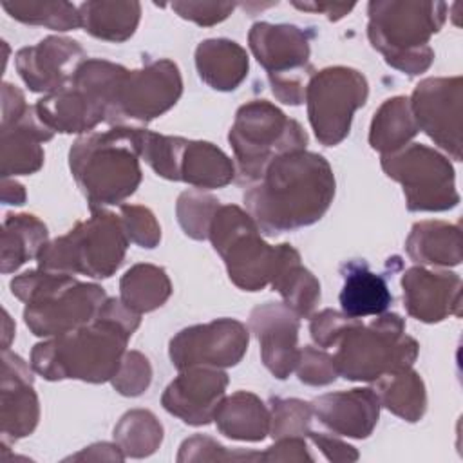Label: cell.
Instances as JSON below:
<instances>
[{
	"instance_id": "11",
	"label": "cell",
	"mask_w": 463,
	"mask_h": 463,
	"mask_svg": "<svg viewBox=\"0 0 463 463\" xmlns=\"http://www.w3.org/2000/svg\"><path fill=\"white\" fill-rule=\"evenodd\" d=\"M309 121L324 145H336L349 134L353 112L365 103V78L345 67L324 69L306 87Z\"/></svg>"
},
{
	"instance_id": "4",
	"label": "cell",
	"mask_w": 463,
	"mask_h": 463,
	"mask_svg": "<svg viewBox=\"0 0 463 463\" xmlns=\"http://www.w3.org/2000/svg\"><path fill=\"white\" fill-rule=\"evenodd\" d=\"M11 289L27 304L24 318L38 336H60L90 324L107 300L101 288L45 269L13 279Z\"/></svg>"
},
{
	"instance_id": "5",
	"label": "cell",
	"mask_w": 463,
	"mask_h": 463,
	"mask_svg": "<svg viewBox=\"0 0 463 463\" xmlns=\"http://www.w3.org/2000/svg\"><path fill=\"white\" fill-rule=\"evenodd\" d=\"M443 2H369V40L387 63L418 74L432 61L429 36L443 25Z\"/></svg>"
},
{
	"instance_id": "34",
	"label": "cell",
	"mask_w": 463,
	"mask_h": 463,
	"mask_svg": "<svg viewBox=\"0 0 463 463\" xmlns=\"http://www.w3.org/2000/svg\"><path fill=\"white\" fill-rule=\"evenodd\" d=\"M382 402L398 416L416 421L425 409V392L420 376L409 369L391 373L380 383Z\"/></svg>"
},
{
	"instance_id": "33",
	"label": "cell",
	"mask_w": 463,
	"mask_h": 463,
	"mask_svg": "<svg viewBox=\"0 0 463 463\" xmlns=\"http://www.w3.org/2000/svg\"><path fill=\"white\" fill-rule=\"evenodd\" d=\"M450 239H458V228L441 222H421L414 226L407 250L418 262L458 264L459 248H450Z\"/></svg>"
},
{
	"instance_id": "41",
	"label": "cell",
	"mask_w": 463,
	"mask_h": 463,
	"mask_svg": "<svg viewBox=\"0 0 463 463\" xmlns=\"http://www.w3.org/2000/svg\"><path fill=\"white\" fill-rule=\"evenodd\" d=\"M295 7L298 9H306V11H320V13H326L331 20L335 18H340L344 14H347L354 4H302V2H293Z\"/></svg>"
},
{
	"instance_id": "24",
	"label": "cell",
	"mask_w": 463,
	"mask_h": 463,
	"mask_svg": "<svg viewBox=\"0 0 463 463\" xmlns=\"http://www.w3.org/2000/svg\"><path fill=\"white\" fill-rule=\"evenodd\" d=\"M345 268L344 288L340 291L344 315L362 318L383 313L392 300L385 279L369 271L365 262H349Z\"/></svg>"
},
{
	"instance_id": "31",
	"label": "cell",
	"mask_w": 463,
	"mask_h": 463,
	"mask_svg": "<svg viewBox=\"0 0 463 463\" xmlns=\"http://www.w3.org/2000/svg\"><path fill=\"white\" fill-rule=\"evenodd\" d=\"M418 132L416 119L407 98L387 99L371 125V146L382 152H391L405 145Z\"/></svg>"
},
{
	"instance_id": "21",
	"label": "cell",
	"mask_w": 463,
	"mask_h": 463,
	"mask_svg": "<svg viewBox=\"0 0 463 463\" xmlns=\"http://www.w3.org/2000/svg\"><path fill=\"white\" fill-rule=\"evenodd\" d=\"M378 396L371 389H353L349 392H335L320 396L313 402L315 414L331 430L365 438L378 421Z\"/></svg>"
},
{
	"instance_id": "8",
	"label": "cell",
	"mask_w": 463,
	"mask_h": 463,
	"mask_svg": "<svg viewBox=\"0 0 463 463\" xmlns=\"http://www.w3.org/2000/svg\"><path fill=\"white\" fill-rule=\"evenodd\" d=\"M230 143L239 161L241 181H259L275 157L302 150L307 136L277 107L268 101H253L239 109L230 130Z\"/></svg>"
},
{
	"instance_id": "2",
	"label": "cell",
	"mask_w": 463,
	"mask_h": 463,
	"mask_svg": "<svg viewBox=\"0 0 463 463\" xmlns=\"http://www.w3.org/2000/svg\"><path fill=\"white\" fill-rule=\"evenodd\" d=\"M137 324L139 315L123 302L105 300L90 324L34 345L33 367L47 380L105 382L114 378L127 340Z\"/></svg>"
},
{
	"instance_id": "35",
	"label": "cell",
	"mask_w": 463,
	"mask_h": 463,
	"mask_svg": "<svg viewBox=\"0 0 463 463\" xmlns=\"http://www.w3.org/2000/svg\"><path fill=\"white\" fill-rule=\"evenodd\" d=\"M2 7L24 24L45 25L54 31L81 27L80 11L69 2H2Z\"/></svg>"
},
{
	"instance_id": "22",
	"label": "cell",
	"mask_w": 463,
	"mask_h": 463,
	"mask_svg": "<svg viewBox=\"0 0 463 463\" xmlns=\"http://www.w3.org/2000/svg\"><path fill=\"white\" fill-rule=\"evenodd\" d=\"M52 137V132L38 119L34 107H27L24 116L2 127V175L31 174L42 166L43 152L40 141Z\"/></svg>"
},
{
	"instance_id": "15",
	"label": "cell",
	"mask_w": 463,
	"mask_h": 463,
	"mask_svg": "<svg viewBox=\"0 0 463 463\" xmlns=\"http://www.w3.org/2000/svg\"><path fill=\"white\" fill-rule=\"evenodd\" d=\"M461 78L425 80L412 96V116L418 128H423L439 146L450 150L459 161V99Z\"/></svg>"
},
{
	"instance_id": "20",
	"label": "cell",
	"mask_w": 463,
	"mask_h": 463,
	"mask_svg": "<svg viewBox=\"0 0 463 463\" xmlns=\"http://www.w3.org/2000/svg\"><path fill=\"white\" fill-rule=\"evenodd\" d=\"M34 112L51 132H87L105 121L103 103L72 83L42 98Z\"/></svg>"
},
{
	"instance_id": "37",
	"label": "cell",
	"mask_w": 463,
	"mask_h": 463,
	"mask_svg": "<svg viewBox=\"0 0 463 463\" xmlns=\"http://www.w3.org/2000/svg\"><path fill=\"white\" fill-rule=\"evenodd\" d=\"M150 383V365L145 356L139 353H128L118 373L114 374V385L119 389L121 394L136 396L141 394Z\"/></svg>"
},
{
	"instance_id": "1",
	"label": "cell",
	"mask_w": 463,
	"mask_h": 463,
	"mask_svg": "<svg viewBox=\"0 0 463 463\" xmlns=\"http://www.w3.org/2000/svg\"><path fill=\"white\" fill-rule=\"evenodd\" d=\"M333 195L335 177L327 161L295 150L266 166L257 186L244 194V203L260 230L279 233L318 221Z\"/></svg>"
},
{
	"instance_id": "36",
	"label": "cell",
	"mask_w": 463,
	"mask_h": 463,
	"mask_svg": "<svg viewBox=\"0 0 463 463\" xmlns=\"http://www.w3.org/2000/svg\"><path fill=\"white\" fill-rule=\"evenodd\" d=\"M217 203L219 201L213 197L203 195L199 192H186L179 197L177 213L186 235L194 239H204L210 233L212 219L219 208Z\"/></svg>"
},
{
	"instance_id": "32",
	"label": "cell",
	"mask_w": 463,
	"mask_h": 463,
	"mask_svg": "<svg viewBox=\"0 0 463 463\" xmlns=\"http://www.w3.org/2000/svg\"><path fill=\"white\" fill-rule=\"evenodd\" d=\"M168 295L170 282L161 268L137 264L121 279V302L134 313L156 309Z\"/></svg>"
},
{
	"instance_id": "16",
	"label": "cell",
	"mask_w": 463,
	"mask_h": 463,
	"mask_svg": "<svg viewBox=\"0 0 463 463\" xmlns=\"http://www.w3.org/2000/svg\"><path fill=\"white\" fill-rule=\"evenodd\" d=\"M183 371L184 373L166 387L163 405L186 423H208L219 407L228 378L221 371L197 369L195 365Z\"/></svg>"
},
{
	"instance_id": "28",
	"label": "cell",
	"mask_w": 463,
	"mask_h": 463,
	"mask_svg": "<svg viewBox=\"0 0 463 463\" xmlns=\"http://www.w3.org/2000/svg\"><path fill=\"white\" fill-rule=\"evenodd\" d=\"M47 244V228L34 215H7L2 232V271L9 273L38 257Z\"/></svg>"
},
{
	"instance_id": "38",
	"label": "cell",
	"mask_w": 463,
	"mask_h": 463,
	"mask_svg": "<svg viewBox=\"0 0 463 463\" xmlns=\"http://www.w3.org/2000/svg\"><path fill=\"white\" fill-rule=\"evenodd\" d=\"M121 212L128 239L143 248H154L161 237L154 215L143 206H121Z\"/></svg>"
},
{
	"instance_id": "30",
	"label": "cell",
	"mask_w": 463,
	"mask_h": 463,
	"mask_svg": "<svg viewBox=\"0 0 463 463\" xmlns=\"http://www.w3.org/2000/svg\"><path fill=\"white\" fill-rule=\"evenodd\" d=\"M298 260V253L289 244H284L282 262L271 284L286 298L288 307L298 315H309L320 298V286Z\"/></svg>"
},
{
	"instance_id": "12",
	"label": "cell",
	"mask_w": 463,
	"mask_h": 463,
	"mask_svg": "<svg viewBox=\"0 0 463 463\" xmlns=\"http://www.w3.org/2000/svg\"><path fill=\"white\" fill-rule=\"evenodd\" d=\"M382 166L389 177L403 184L409 210H447L458 204L454 170L445 157L423 145L400 154H387Z\"/></svg>"
},
{
	"instance_id": "39",
	"label": "cell",
	"mask_w": 463,
	"mask_h": 463,
	"mask_svg": "<svg viewBox=\"0 0 463 463\" xmlns=\"http://www.w3.org/2000/svg\"><path fill=\"white\" fill-rule=\"evenodd\" d=\"M300 369H298V378L306 383L311 385H324L329 383L336 378V367L331 356L326 353L315 351L311 347H306L300 356Z\"/></svg>"
},
{
	"instance_id": "17",
	"label": "cell",
	"mask_w": 463,
	"mask_h": 463,
	"mask_svg": "<svg viewBox=\"0 0 463 463\" xmlns=\"http://www.w3.org/2000/svg\"><path fill=\"white\" fill-rule=\"evenodd\" d=\"M250 324L259 336L266 367L277 378H286L298 364V318L295 311L291 307L268 304L251 313Z\"/></svg>"
},
{
	"instance_id": "18",
	"label": "cell",
	"mask_w": 463,
	"mask_h": 463,
	"mask_svg": "<svg viewBox=\"0 0 463 463\" xmlns=\"http://www.w3.org/2000/svg\"><path fill=\"white\" fill-rule=\"evenodd\" d=\"M250 47L269 76L302 74V67H307V38L295 25L255 24L250 31Z\"/></svg>"
},
{
	"instance_id": "9",
	"label": "cell",
	"mask_w": 463,
	"mask_h": 463,
	"mask_svg": "<svg viewBox=\"0 0 463 463\" xmlns=\"http://www.w3.org/2000/svg\"><path fill=\"white\" fill-rule=\"evenodd\" d=\"M213 248L222 255L230 279L242 289L257 291L273 280L284 244L271 248L259 237L253 219L237 206L217 208L210 233Z\"/></svg>"
},
{
	"instance_id": "29",
	"label": "cell",
	"mask_w": 463,
	"mask_h": 463,
	"mask_svg": "<svg viewBox=\"0 0 463 463\" xmlns=\"http://www.w3.org/2000/svg\"><path fill=\"white\" fill-rule=\"evenodd\" d=\"M213 418L228 438L251 441L262 439L269 423L264 403L248 392H237L219 403Z\"/></svg>"
},
{
	"instance_id": "13",
	"label": "cell",
	"mask_w": 463,
	"mask_h": 463,
	"mask_svg": "<svg viewBox=\"0 0 463 463\" xmlns=\"http://www.w3.org/2000/svg\"><path fill=\"white\" fill-rule=\"evenodd\" d=\"M248 345V331L241 322L217 320L181 331L170 342V358L177 369L194 365H235Z\"/></svg>"
},
{
	"instance_id": "3",
	"label": "cell",
	"mask_w": 463,
	"mask_h": 463,
	"mask_svg": "<svg viewBox=\"0 0 463 463\" xmlns=\"http://www.w3.org/2000/svg\"><path fill=\"white\" fill-rule=\"evenodd\" d=\"M139 128L92 132L71 148V170L90 204H114L134 194L141 181Z\"/></svg>"
},
{
	"instance_id": "7",
	"label": "cell",
	"mask_w": 463,
	"mask_h": 463,
	"mask_svg": "<svg viewBox=\"0 0 463 463\" xmlns=\"http://www.w3.org/2000/svg\"><path fill=\"white\" fill-rule=\"evenodd\" d=\"M127 230L114 213L96 210L65 237L45 244L38 264L45 271L85 273L96 279L110 277L121 264L127 248Z\"/></svg>"
},
{
	"instance_id": "26",
	"label": "cell",
	"mask_w": 463,
	"mask_h": 463,
	"mask_svg": "<svg viewBox=\"0 0 463 463\" xmlns=\"http://www.w3.org/2000/svg\"><path fill=\"white\" fill-rule=\"evenodd\" d=\"M78 11L87 33L96 38L123 42L136 31L141 5L137 2H85Z\"/></svg>"
},
{
	"instance_id": "19",
	"label": "cell",
	"mask_w": 463,
	"mask_h": 463,
	"mask_svg": "<svg viewBox=\"0 0 463 463\" xmlns=\"http://www.w3.org/2000/svg\"><path fill=\"white\" fill-rule=\"evenodd\" d=\"M2 423L4 434L27 436L38 420V400L31 387L33 376L25 362L4 349L2 354Z\"/></svg>"
},
{
	"instance_id": "25",
	"label": "cell",
	"mask_w": 463,
	"mask_h": 463,
	"mask_svg": "<svg viewBox=\"0 0 463 463\" xmlns=\"http://www.w3.org/2000/svg\"><path fill=\"white\" fill-rule=\"evenodd\" d=\"M201 78L219 90H233L248 71V56L242 47L230 40L201 42L195 52Z\"/></svg>"
},
{
	"instance_id": "40",
	"label": "cell",
	"mask_w": 463,
	"mask_h": 463,
	"mask_svg": "<svg viewBox=\"0 0 463 463\" xmlns=\"http://www.w3.org/2000/svg\"><path fill=\"white\" fill-rule=\"evenodd\" d=\"M172 9L186 20H194L201 25H212L224 20L233 9L235 4L230 2H174Z\"/></svg>"
},
{
	"instance_id": "14",
	"label": "cell",
	"mask_w": 463,
	"mask_h": 463,
	"mask_svg": "<svg viewBox=\"0 0 463 463\" xmlns=\"http://www.w3.org/2000/svg\"><path fill=\"white\" fill-rule=\"evenodd\" d=\"M83 58L78 42L49 36L38 45L20 49L16 69L31 90L51 94L72 83Z\"/></svg>"
},
{
	"instance_id": "27",
	"label": "cell",
	"mask_w": 463,
	"mask_h": 463,
	"mask_svg": "<svg viewBox=\"0 0 463 463\" xmlns=\"http://www.w3.org/2000/svg\"><path fill=\"white\" fill-rule=\"evenodd\" d=\"M179 179L199 188H217L233 179V165L212 143L186 141L179 161Z\"/></svg>"
},
{
	"instance_id": "10",
	"label": "cell",
	"mask_w": 463,
	"mask_h": 463,
	"mask_svg": "<svg viewBox=\"0 0 463 463\" xmlns=\"http://www.w3.org/2000/svg\"><path fill=\"white\" fill-rule=\"evenodd\" d=\"M181 96V76L170 60H159L141 71H125L118 80L107 105L105 119L123 127L125 123H146L168 110Z\"/></svg>"
},
{
	"instance_id": "23",
	"label": "cell",
	"mask_w": 463,
	"mask_h": 463,
	"mask_svg": "<svg viewBox=\"0 0 463 463\" xmlns=\"http://www.w3.org/2000/svg\"><path fill=\"white\" fill-rule=\"evenodd\" d=\"M459 277L412 268L403 275V298L411 315L423 322L441 320L450 311V293H459Z\"/></svg>"
},
{
	"instance_id": "6",
	"label": "cell",
	"mask_w": 463,
	"mask_h": 463,
	"mask_svg": "<svg viewBox=\"0 0 463 463\" xmlns=\"http://www.w3.org/2000/svg\"><path fill=\"white\" fill-rule=\"evenodd\" d=\"M340 340L333 358L336 373L349 380H374L407 369L416 358V342L403 335V320L398 315H383L364 326L349 318L335 342Z\"/></svg>"
}]
</instances>
